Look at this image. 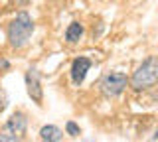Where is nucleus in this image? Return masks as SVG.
<instances>
[{
  "label": "nucleus",
  "mask_w": 158,
  "mask_h": 142,
  "mask_svg": "<svg viewBox=\"0 0 158 142\" xmlns=\"http://www.w3.org/2000/svg\"><path fill=\"white\" fill-rule=\"evenodd\" d=\"M18 2H20V4H28L30 0H18Z\"/></svg>",
  "instance_id": "9b49d317"
},
{
  "label": "nucleus",
  "mask_w": 158,
  "mask_h": 142,
  "mask_svg": "<svg viewBox=\"0 0 158 142\" xmlns=\"http://www.w3.org/2000/svg\"><path fill=\"white\" fill-rule=\"evenodd\" d=\"M40 136H42L44 142H59L61 136H63V132H61V128H57L56 124H48V126H42Z\"/></svg>",
  "instance_id": "0eeeda50"
},
{
  "label": "nucleus",
  "mask_w": 158,
  "mask_h": 142,
  "mask_svg": "<svg viewBox=\"0 0 158 142\" xmlns=\"http://www.w3.org/2000/svg\"><path fill=\"white\" fill-rule=\"evenodd\" d=\"M158 81V57H148V59L142 61V65L132 73L131 77V85L132 89L142 91L152 87Z\"/></svg>",
  "instance_id": "f03ea898"
},
{
  "label": "nucleus",
  "mask_w": 158,
  "mask_h": 142,
  "mask_svg": "<svg viewBox=\"0 0 158 142\" xmlns=\"http://www.w3.org/2000/svg\"><path fill=\"white\" fill-rule=\"evenodd\" d=\"M32 32H34V22L30 18L28 12H20L16 14L12 22L8 26V42L12 47H22L26 46L28 40L32 38Z\"/></svg>",
  "instance_id": "f257e3e1"
},
{
  "label": "nucleus",
  "mask_w": 158,
  "mask_h": 142,
  "mask_svg": "<svg viewBox=\"0 0 158 142\" xmlns=\"http://www.w3.org/2000/svg\"><path fill=\"white\" fill-rule=\"evenodd\" d=\"M24 132H26V116H24V112H14L4 124L0 138L2 142H20Z\"/></svg>",
  "instance_id": "7ed1b4c3"
},
{
  "label": "nucleus",
  "mask_w": 158,
  "mask_h": 142,
  "mask_svg": "<svg viewBox=\"0 0 158 142\" xmlns=\"http://www.w3.org/2000/svg\"><path fill=\"white\" fill-rule=\"evenodd\" d=\"M0 142H2V138H0Z\"/></svg>",
  "instance_id": "ddd939ff"
},
{
  "label": "nucleus",
  "mask_w": 158,
  "mask_h": 142,
  "mask_svg": "<svg viewBox=\"0 0 158 142\" xmlns=\"http://www.w3.org/2000/svg\"><path fill=\"white\" fill-rule=\"evenodd\" d=\"M81 36H83V26L79 22H71L69 28L65 30V40L69 43H75V42L81 40Z\"/></svg>",
  "instance_id": "6e6552de"
},
{
  "label": "nucleus",
  "mask_w": 158,
  "mask_h": 142,
  "mask_svg": "<svg viewBox=\"0 0 158 142\" xmlns=\"http://www.w3.org/2000/svg\"><path fill=\"white\" fill-rule=\"evenodd\" d=\"M26 89L28 95L32 97V101L36 105H42L44 101V91H42V83H40V75L36 69H28L26 73Z\"/></svg>",
  "instance_id": "39448f33"
},
{
  "label": "nucleus",
  "mask_w": 158,
  "mask_h": 142,
  "mask_svg": "<svg viewBox=\"0 0 158 142\" xmlns=\"http://www.w3.org/2000/svg\"><path fill=\"white\" fill-rule=\"evenodd\" d=\"M6 105H8V99H6V93H4V89L0 87V112H2L4 109H6Z\"/></svg>",
  "instance_id": "9d476101"
},
{
  "label": "nucleus",
  "mask_w": 158,
  "mask_h": 142,
  "mask_svg": "<svg viewBox=\"0 0 158 142\" xmlns=\"http://www.w3.org/2000/svg\"><path fill=\"white\" fill-rule=\"evenodd\" d=\"M127 87V75L118 71H111L103 77L101 81V89L107 97H117L118 93H123Z\"/></svg>",
  "instance_id": "20e7f679"
},
{
  "label": "nucleus",
  "mask_w": 158,
  "mask_h": 142,
  "mask_svg": "<svg viewBox=\"0 0 158 142\" xmlns=\"http://www.w3.org/2000/svg\"><path fill=\"white\" fill-rule=\"evenodd\" d=\"M156 138H158V130H156Z\"/></svg>",
  "instance_id": "f8f14e48"
},
{
  "label": "nucleus",
  "mask_w": 158,
  "mask_h": 142,
  "mask_svg": "<svg viewBox=\"0 0 158 142\" xmlns=\"http://www.w3.org/2000/svg\"><path fill=\"white\" fill-rule=\"evenodd\" d=\"M65 130H67V134H69V136H79V132H81V130H79V126H77L73 120H67Z\"/></svg>",
  "instance_id": "1a4fd4ad"
},
{
  "label": "nucleus",
  "mask_w": 158,
  "mask_h": 142,
  "mask_svg": "<svg viewBox=\"0 0 158 142\" xmlns=\"http://www.w3.org/2000/svg\"><path fill=\"white\" fill-rule=\"evenodd\" d=\"M89 69H91V61H89L87 57H77L71 65V81L75 83V85H81Z\"/></svg>",
  "instance_id": "423d86ee"
}]
</instances>
